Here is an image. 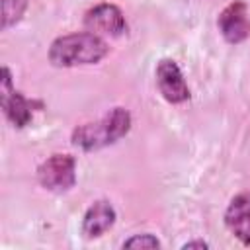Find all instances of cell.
<instances>
[{
    "label": "cell",
    "mask_w": 250,
    "mask_h": 250,
    "mask_svg": "<svg viewBox=\"0 0 250 250\" xmlns=\"http://www.w3.org/2000/svg\"><path fill=\"white\" fill-rule=\"evenodd\" d=\"M131 129V113L125 107L109 109L102 119L78 125L72 131V143L82 150H98L117 143Z\"/></svg>",
    "instance_id": "obj_2"
},
{
    "label": "cell",
    "mask_w": 250,
    "mask_h": 250,
    "mask_svg": "<svg viewBox=\"0 0 250 250\" xmlns=\"http://www.w3.org/2000/svg\"><path fill=\"white\" fill-rule=\"evenodd\" d=\"M225 225L244 246H250V193H240L229 203Z\"/></svg>",
    "instance_id": "obj_8"
},
{
    "label": "cell",
    "mask_w": 250,
    "mask_h": 250,
    "mask_svg": "<svg viewBox=\"0 0 250 250\" xmlns=\"http://www.w3.org/2000/svg\"><path fill=\"white\" fill-rule=\"evenodd\" d=\"M39 184L49 191H66L76 182V162L70 154H53L37 168Z\"/></svg>",
    "instance_id": "obj_3"
},
{
    "label": "cell",
    "mask_w": 250,
    "mask_h": 250,
    "mask_svg": "<svg viewBox=\"0 0 250 250\" xmlns=\"http://www.w3.org/2000/svg\"><path fill=\"white\" fill-rule=\"evenodd\" d=\"M217 25H219L221 35L229 43L236 45V43L244 41L250 35V20H248V8H246V4L242 0L230 2L219 14Z\"/></svg>",
    "instance_id": "obj_7"
},
{
    "label": "cell",
    "mask_w": 250,
    "mask_h": 250,
    "mask_svg": "<svg viewBox=\"0 0 250 250\" xmlns=\"http://www.w3.org/2000/svg\"><path fill=\"white\" fill-rule=\"evenodd\" d=\"M0 102H2V109L4 115L8 117V121L14 127H25L31 121V104L14 90L12 86V76L10 70L4 66L2 68V84H0Z\"/></svg>",
    "instance_id": "obj_4"
},
{
    "label": "cell",
    "mask_w": 250,
    "mask_h": 250,
    "mask_svg": "<svg viewBox=\"0 0 250 250\" xmlns=\"http://www.w3.org/2000/svg\"><path fill=\"white\" fill-rule=\"evenodd\" d=\"M105 55H107V43L92 31H80V33L57 37L49 49V61L55 66L96 64Z\"/></svg>",
    "instance_id": "obj_1"
},
{
    "label": "cell",
    "mask_w": 250,
    "mask_h": 250,
    "mask_svg": "<svg viewBox=\"0 0 250 250\" xmlns=\"http://www.w3.org/2000/svg\"><path fill=\"white\" fill-rule=\"evenodd\" d=\"M115 223V209L109 201L105 199H100V201H94L86 215H84V221H82V232L88 236V238H98L102 236L105 230H109Z\"/></svg>",
    "instance_id": "obj_9"
},
{
    "label": "cell",
    "mask_w": 250,
    "mask_h": 250,
    "mask_svg": "<svg viewBox=\"0 0 250 250\" xmlns=\"http://www.w3.org/2000/svg\"><path fill=\"white\" fill-rule=\"evenodd\" d=\"M156 84L162 98L170 104H182L189 98V88L184 80V74L172 59H162L156 64Z\"/></svg>",
    "instance_id": "obj_6"
},
{
    "label": "cell",
    "mask_w": 250,
    "mask_h": 250,
    "mask_svg": "<svg viewBox=\"0 0 250 250\" xmlns=\"http://www.w3.org/2000/svg\"><path fill=\"white\" fill-rule=\"evenodd\" d=\"M158 246H160L158 238L152 236V234H148V232L135 234V236H131V238H127L123 242V248H158Z\"/></svg>",
    "instance_id": "obj_11"
},
{
    "label": "cell",
    "mask_w": 250,
    "mask_h": 250,
    "mask_svg": "<svg viewBox=\"0 0 250 250\" xmlns=\"http://www.w3.org/2000/svg\"><path fill=\"white\" fill-rule=\"evenodd\" d=\"M25 0H2V29L18 23L25 12Z\"/></svg>",
    "instance_id": "obj_10"
},
{
    "label": "cell",
    "mask_w": 250,
    "mask_h": 250,
    "mask_svg": "<svg viewBox=\"0 0 250 250\" xmlns=\"http://www.w3.org/2000/svg\"><path fill=\"white\" fill-rule=\"evenodd\" d=\"M182 248H184V250H191V248H209V244L203 242V240H191V242H186Z\"/></svg>",
    "instance_id": "obj_12"
},
{
    "label": "cell",
    "mask_w": 250,
    "mask_h": 250,
    "mask_svg": "<svg viewBox=\"0 0 250 250\" xmlns=\"http://www.w3.org/2000/svg\"><path fill=\"white\" fill-rule=\"evenodd\" d=\"M84 25L96 35L102 33L109 37H119L127 29L121 10L113 4H98L92 10H88L84 16Z\"/></svg>",
    "instance_id": "obj_5"
}]
</instances>
